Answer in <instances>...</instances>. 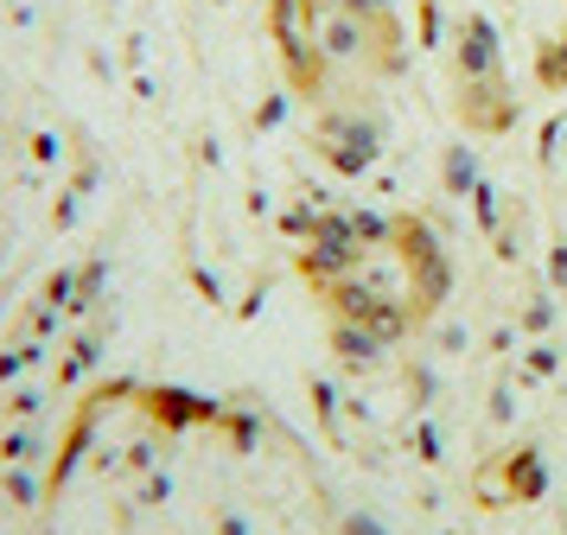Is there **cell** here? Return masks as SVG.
<instances>
[{
    "label": "cell",
    "mask_w": 567,
    "mask_h": 535,
    "mask_svg": "<svg viewBox=\"0 0 567 535\" xmlns=\"http://www.w3.org/2000/svg\"><path fill=\"white\" fill-rule=\"evenodd\" d=\"M319 13V51L332 71L351 76H389L402 71V20L383 0H312Z\"/></svg>",
    "instance_id": "obj_1"
},
{
    "label": "cell",
    "mask_w": 567,
    "mask_h": 535,
    "mask_svg": "<svg viewBox=\"0 0 567 535\" xmlns=\"http://www.w3.org/2000/svg\"><path fill=\"white\" fill-rule=\"evenodd\" d=\"M268 32H275L287 83L307 102H326L332 64H326V51H319V13H312V0H268Z\"/></svg>",
    "instance_id": "obj_3"
},
{
    "label": "cell",
    "mask_w": 567,
    "mask_h": 535,
    "mask_svg": "<svg viewBox=\"0 0 567 535\" xmlns=\"http://www.w3.org/2000/svg\"><path fill=\"white\" fill-rule=\"evenodd\" d=\"M446 71H453V102H460V122L465 127H511L516 102H511L504 45H497L491 20L465 13L460 32H453V58H446Z\"/></svg>",
    "instance_id": "obj_2"
}]
</instances>
